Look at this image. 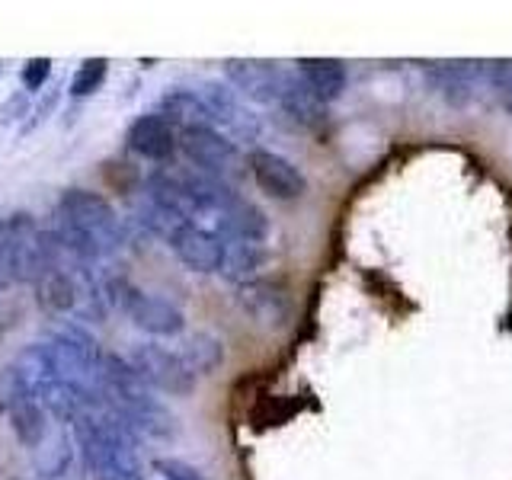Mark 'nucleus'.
<instances>
[{
	"instance_id": "f03ea898",
	"label": "nucleus",
	"mask_w": 512,
	"mask_h": 480,
	"mask_svg": "<svg viewBox=\"0 0 512 480\" xmlns=\"http://www.w3.org/2000/svg\"><path fill=\"white\" fill-rule=\"evenodd\" d=\"M58 253L64 250L55 234L42 231L32 215L0 218V269L13 282H39L48 269L58 266Z\"/></svg>"
},
{
	"instance_id": "0eeeda50",
	"label": "nucleus",
	"mask_w": 512,
	"mask_h": 480,
	"mask_svg": "<svg viewBox=\"0 0 512 480\" xmlns=\"http://www.w3.org/2000/svg\"><path fill=\"white\" fill-rule=\"evenodd\" d=\"M484 80L487 64L480 61H439L436 68H429V84L452 109H468Z\"/></svg>"
},
{
	"instance_id": "1a4fd4ad",
	"label": "nucleus",
	"mask_w": 512,
	"mask_h": 480,
	"mask_svg": "<svg viewBox=\"0 0 512 480\" xmlns=\"http://www.w3.org/2000/svg\"><path fill=\"white\" fill-rule=\"evenodd\" d=\"M240 308H244L260 327H285L292 317V301L279 282L250 279L240 285Z\"/></svg>"
},
{
	"instance_id": "b1692460",
	"label": "nucleus",
	"mask_w": 512,
	"mask_h": 480,
	"mask_svg": "<svg viewBox=\"0 0 512 480\" xmlns=\"http://www.w3.org/2000/svg\"><path fill=\"white\" fill-rule=\"evenodd\" d=\"M109 74V61L106 58H87L71 77V96H90L103 87V80Z\"/></svg>"
},
{
	"instance_id": "4468645a",
	"label": "nucleus",
	"mask_w": 512,
	"mask_h": 480,
	"mask_svg": "<svg viewBox=\"0 0 512 480\" xmlns=\"http://www.w3.org/2000/svg\"><path fill=\"white\" fill-rule=\"evenodd\" d=\"M36 400L39 404L52 413V416H58L61 423H74L77 416H84L87 413V407H90V400L93 397H87V391L84 388H77V384H71V381H48L45 388L36 394Z\"/></svg>"
},
{
	"instance_id": "c756f323",
	"label": "nucleus",
	"mask_w": 512,
	"mask_h": 480,
	"mask_svg": "<svg viewBox=\"0 0 512 480\" xmlns=\"http://www.w3.org/2000/svg\"><path fill=\"white\" fill-rule=\"evenodd\" d=\"M10 480H16V477H10Z\"/></svg>"
},
{
	"instance_id": "4be33fe9",
	"label": "nucleus",
	"mask_w": 512,
	"mask_h": 480,
	"mask_svg": "<svg viewBox=\"0 0 512 480\" xmlns=\"http://www.w3.org/2000/svg\"><path fill=\"white\" fill-rule=\"evenodd\" d=\"M138 215H141V224L148 231H154L157 237H164L167 244H170V237L183 228V224H189L186 218H180L176 212H170L167 205H160L157 199H151L148 192L141 196V202H138Z\"/></svg>"
},
{
	"instance_id": "20e7f679",
	"label": "nucleus",
	"mask_w": 512,
	"mask_h": 480,
	"mask_svg": "<svg viewBox=\"0 0 512 480\" xmlns=\"http://www.w3.org/2000/svg\"><path fill=\"white\" fill-rule=\"evenodd\" d=\"M128 362H132L138 378L148 384V388H157V391L173 394V397H189L192 391H196V375H189V368L180 362V356L164 349V346L141 343L132 349Z\"/></svg>"
},
{
	"instance_id": "9b49d317",
	"label": "nucleus",
	"mask_w": 512,
	"mask_h": 480,
	"mask_svg": "<svg viewBox=\"0 0 512 480\" xmlns=\"http://www.w3.org/2000/svg\"><path fill=\"white\" fill-rule=\"evenodd\" d=\"M128 148L148 160H170L176 151V128L160 112L141 116L128 128Z\"/></svg>"
},
{
	"instance_id": "393cba45",
	"label": "nucleus",
	"mask_w": 512,
	"mask_h": 480,
	"mask_svg": "<svg viewBox=\"0 0 512 480\" xmlns=\"http://www.w3.org/2000/svg\"><path fill=\"white\" fill-rule=\"evenodd\" d=\"M487 84L493 87L496 100L512 116V61H490L487 64Z\"/></svg>"
},
{
	"instance_id": "9d476101",
	"label": "nucleus",
	"mask_w": 512,
	"mask_h": 480,
	"mask_svg": "<svg viewBox=\"0 0 512 480\" xmlns=\"http://www.w3.org/2000/svg\"><path fill=\"white\" fill-rule=\"evenodd\" d=\"M228 80L231 84L250 96V100H260V103H279V93L285 84V71L276 68L269 61H228Z\"/></svg>"
},
{
	"instance_id": "39448f33",
	"label": "nucleus",
	"mask_w": 512,
	"mask_h": 480,
	"mask_svg": "<svg viewBox=\"0 0 512 480\" xmlns=\"http://www.w3.org/2000/svg\"><path fill=\"white\" fill-rule=\"evenodd\" d=\"M116 304L132 317V324L138 330L151 333V336H176L186 327V317L173 301L157 298V295H144L128 282L116 285Z\"/></svg>"
},
{
	"instance_id": "ddd939ff",
	"label": "nucleus",
	"mask_w": 512,
	"mask_h": 480,
	"mask_svg": "<svg viewBox=\"0 0 512 480\" xmlns=\"http://www.w3.org/2000/svg\"><path fill=\"white\" fill-rule=\"evenodd\" d=\"M80 282L71 269H64V266H55V269H48L45 276L39 279V304H45L52 314H71L77 311V304H80Z\"/></svg>"
},
{
	"instance_id": "f8f14e48",
	"label": "nucleus",
	"mask_w": 512,
	"mask_h": 480,
	"mask_svg": "<svg viewBox=\"0 0 512 480\" xmlns=\"http://www.w3.org/2000/svg\"><path fill=\"white\" fill-rule=\"evenodd\" d=\"M298 77L304 80V87H308L320 103H333L340 100L343 90H346V64L336 61V58H301L298 61Z\"/></svg>"
},
{
	"instance_id": "dca6fc26",
	"label": "nucleus",
	"mask_w": 512,
	"mask_h": 480,
	"mask_svg": "<svg viewBox=\"0 0 512 480\" xmlns=\"http://www.w3.org/2000/svg\"><path fill=\"white\" fill-rule=\"evenodd\" d=\"M160 116H164L173 128L180 125L183 132H196V128H212V116H208L205 103L196 96V90H173L160 103Z\"/></svg>"
},
{
	"instance_id": "c85d7f7f",
	"label": "nucleus",
	"mask_w": 512,
	"mask_h": 480,
	"mask_svg": "<svg viewBox=\"0 0 512 480\" xmlns=\"http://www.w3.org/2000/svg\"><path fill=\"white\" fill-rule=\"evenodd\" d=\"M23 112H26V96H23V93H20V96L13 93L10 100L4 103V119H7V122H10V119H20Z\"/></svg>"
},
{
	"instance_id": "f3484780",
	"label": "nucleus",
	"mask_w": 512,
	"mask_h": 480,
	"mask_svg": "<svg viewBox=\"0 0 512 480\" xmlns=\"http://www.w3.org/2000/svg\"><path fill=\"white\" fill-rule=\"evenodd\" d=\"M176 356L189 368V375H212L224 362V343L212 333H192L183 340Z\"/></svg>"
},
{
	"instance_id": "f257e3e1",
	"label": "nucleus",
	"mask_w": 512,
	"mask_h": 480,
	"mask_svg": "<svg viewBox=\"0 0 512 480\" xmlns=\"http://www.w3.org/2000/svg\"><path fill=\"white\" fill-rule=\"evenodd\" d=\"M55 240L64 253H74L77 260H96L122 244V224L116 208L103 196L87 189H68L55 212Z\"/></svg>"
},
{
	"instance_id": "412c9836",
	"label": "nucleus",
	"mask_w": 512,
	"mask_h": 480,
	"mask_svg": "<svg viewBox=\"0 0 512 480\" xmlns=\"http://www.w3.org/2000/svg\"><path fill=\"white\" fill-rule=\"evenodd\" d=\"M10 365L23 375L26 388L32 394H39L48 381H55V368H52V359H48V349L45 346H26Z\"/></svg>"
},
{
	"instance_id": "a878e982",
	"label": "nucleus",
	"mask_w": 512,
	"mask_h": 480,
	"mask_svg": "<svg viewBox=\"0 0 512 480\" xmlns=\"http://www.w3.org/2000/svg\"><path fill=\"white\" fill-rule=\"evenodd\" d=\"M26 397H36V394L26 388L23 375L16 372L13 365H7L4 372H0V410H10V407H16Z\"/></svg>"
},
{
	"instance_id": "7ed1b4c3",
	"label": "nucleus",
	"mask_w": 512,
	"mask_h": 480,
	"mask_svg": "<svg viewBox=\"0 0 512 480\" xmlns=\"http://www.w3.org/2000/svg\"><path fill=\"white\" fill-rule=\"evenodd\" d=\"M180 144H183L186 157L199 167V173L212 176V180H218V183L237 180V176L247 170V157L240 154V148L231 138L218 135L215 128L183 132Z\"/></svg>"
},
{
	"instance_id": "423d86ee",
	"label": "nucleus",
	"mask_w": 512,
	"mask_h": 480,
	"mask_svg": "<svg viewBox=\"0 0 512 480\" xmlns=\"http://www.w3.org/2000/svg\"><path fill=\"white\" fill-rule=\"evenodd\" d=\"M247 167L253 173L256 186H260L272 199L292 202V199H301L304 192H308V180H304V173L292 164V160L276 154V151H266V148L250 151Z\"/></svg>"
},
{
	"instance_id": "6e6552de",
	"label": "nucleus",
	"mask_w": 512,
	"mask_h": 480,
	"mask_svg": "<svg viewBox=\"0 0 512 480\" xmlns=\"http://www.w3.org/2000/svg\"><path fill=\"white\" fill-rule=\"evenodd\" d=\"M170 247L192 272H221L224 266V240L202 224H183L170 237Z\"/></svg>"
},
{
	"instance_id": "aec40b11",
	"label": "nucleus",
	"mask_w": 512,
	"mask_h": 480,
	"mask_svg": "<svg viewBox=\"0 0 512 480\" xmlns=\"http://www.w3.org/2000/svg\"><path fill=\"white\" fill-rule=\"evenodd\" d=\"M266 260V250L260 244H250V240H231V247L224 244V272H228V279L234 282H250L253 272L263 266Z\"/></svg>"
},
{
	"instance_id": "5701e85b",
	"label": "nucleus",
	"mask_w": 512,
	"mask_h": 480,
	"mask_svg": "<svg viewBox=\"0 0 512 480\" xmlns=\"http://www.w3.org/2000/svg\"><path fill=\"white\" fill-rule=\"evenodd\" d=\"M71 464V442H68V432H55L52 439H45L39 445V471L45 477H58L68 471Z\"/></svg>"
},
{
	"instance_id": "bb28decb",
	"label": "nucleus",
	"mask_w": 512,
	"mask_h": 480,
	"mask_svg": "<svg viewBox=\"0 0 512 480\" xmlns=\"http://www.w3.org/2000/svg\"><path fill=\"white\" fill-rule=\"evenodd\" d=\"M48 77H52V58H29L26 61V68H23L26 90H42Z\"/></svg>"
},
{
	"instance_id": "a211bd4d",
	"label": "nucleus",
	"mask_w": 512,
	"mask_h": 480,
	"mask_svg": "<svg viewBox=\"0 0 512 480\" xmlns=\"http://www.w3.org/2000/svg\"><path fill=\"white\" fill-rule=\"evenodd\" d=\"M196 96L205 103L208 116L212 122H224V125H234L237 132H253V125L247 116H240V106H237V96L234 90H228L218 80H205L202 90H196Z\"/></svg>"
},
{
	"instance_id": "6ab92c4d",
	"label": "nucleus",
	"mask_w": 512,
	"mask_h": 480,
	"mask_svg": "<svg viewBox=\"0 0 512 480\" xmlns=\"http://www.w3.org/2000/svg\"><path fill=\"white\" fill-rule=\"evenodd\" d=\"M7 413H10V426L16 432V439H20L26 448H39L48 439V410L36 397L20 400V404L10 407Z\"/></svg>"
},
{
	"instance_id": "2eb2a0df",
	"label": "nucleus",
	"mask_w": 512,
	"mask_h": 480,
	"mask_svg": "<svg viewBox=\"0 0 512 480\" xmlns=\"http://www.w3.org/2000/svg\"><path fill=\"white\" fill-rule=\"evenodd\" d=\"M279 106H282L295 122L308 125V128L324 125V119H327V116H324L327 106L320 103L308 87H304V80H301L298 74H288V71H285V84H282V93H279Z\"/></svg>"
},
{
	"instance_id": "cd10ccee",
	"label": "nucleus",
	"mask_w": 512,
	"mask_h": 480,
	"mask_svg": "<svg viewBox=\"0 0 512 480\" xmlns=\"http://www.w3.org/2000/svg\"><path fill=\"white\" fill-rule=\"evenodd\" d=\"M154 468L164 474V480H205L192 464H186L180 458H157Z\"/></svg>"
}]
</instances>
